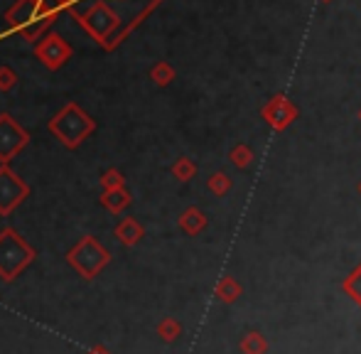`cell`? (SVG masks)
Returning <instances> with one entry per match:
<instances>
[{
    "label": "cell",
    "instance_id": "1",
    "mask_svg": "<svg viewBox=\"0 0 361 354\" xmlns=\"http://www.w3.org/2000/svg\"><path fill=\"white\" fill-rule=\"evenodd\" d=\"M59 15L39 5L37 0H15L3 15L5 30L0 32V39L10 35H20L25 42H37L39 37L47 35V30L54 25Z\"/></svg>",
    "mask_w": 361,
    "mask_h": 354
},
{
    "label": "cell",
    "instance_id": "2",
    "mask_svg": "<svg viewBox=\"0 0 361 354\" xmlns=\"http://www.w3.org/2000/svg\"><path fill=\"white\" fill-rule=\"evenodd\" d=\"M67 13L91 35V39L96 44H101V47L111 52V37H114L116 28H118V20L104 3H99V0H79Z\"/></svg>",
    "mask_w": 361,
    "mask_h": 354
},
{
    "label": "cell",
    "instance_id": "3",
    "mask_svg": "<svg viewBox=\"0 0 361 354\" xmlns=\"http://www.w3.org/2000/svg\"><path fill=\"white\" fill-rule=\"evenodd\" d=\"M94 130H96V121L91 118L79 104H74V101H69V104L49 121V133L69 150L79 148Z\"/></svg>",
    "mask_w": 361,
    "mask_h": 354
},
{
    "label": "cell",
    "instance_id": "4",
    "mask_svg": "<svg viewBox=\"0 0 361 354\" xmlns=\"http://www.w3.org/2000/svg\"><path fill=\"white\" fill-rule=\"evenodd\" d=\"M32 261H35L32 246L13 226H5L0 231V278L5 283H13Z\"/></svg>",
    "mask_w": 361,
    "mask_h": 354
},
{
    "label": "cell",
    "instance_id": "5",
    "mask_svg": "<svg viewBox=\"0 0 361 354\" xmlns=\"http://www.w3.org/2000/svg\"><path fill=\"white\" fill-rule=\"evenodd\" d=\"M104 3L111 13L118 20V28H116L114 37H111V49H116L130 32L135 30V25H140L147 18L152 8H155L160 0H99Z\"/></svg>",
    "mask_w": 361,
    "mask_h": 354
},
{
    "label": "cell",
    "instance_id": "6",
    "mask_svg": "<svg viewBox=\"0 0 361 354\" xmlns=\"http://www.w3.org/2000/svg\"><path fill=\"white\" fill-rule=\"evenodd\" d=\"M69 266L76 273L86 278V281H94L101 273V268H106L111 264V251L106 246H101L94 236H81V241L67 254Z\"/></svg>",
    "mask_w": 361,
    "mask_h": 354
},
{
    "label": "cell",
    "instance_id": "7",
    "mask_svg": "<svg viewBox=\"0 0 361 354\" xmlns=\"http://www.w3.org/2000/svg\"><path fill=\"white\" fill-rule=\"evenodd\" d=\"M30 197V185L10 165H0V214L8 216Z\"/></svg>",
    "mask_w": 361,
    "mask_h": 354
},
{
    "label": "cell",
    "instance_id": "8",
    "mask_svg": "<svg viewBox=\"0 0 361 354\" xmlns=\"http://www.w3.org/2000/svg\"><path fill=\"white\" fill-rule=\"evenodd\" d=\"M74 49L67 39H62V35H54V32H47L44 37H39L35 42V57L49 69V72H57L62 69L64 64L72 59Z\"/></svg>",
    "mask_w": 361,
    "mask_h": 354
},
{
    "label": "cell",
    "instance_id": "9",
    "mask_svg": "<svg viewBox=\"0 0 361 354\" xmlns=\"http://www.w3.org/2000/svg\"><path fill=\"white\" fill-rule=\"evenodd\" d=\"M30 145V133L10 114H0V165H10V160Z\"/></svg>",
    "mask_w": 361,
    "mask_h": 354
},
{
    "label": "cell",
    "instance_id": "10",
    "mask_svg": "<svg viewBox=\"0 0 361 354\" xmlns=\"http://www.w3.org/2000/svg\"><path fill=\"white\" fill-rule=\"evenodd\" d=\"M116 239L126 246H135L140 239H143V226H140L133 216H126V219L116 226Z\"/></svg>",
    "mask_w": 361,
    "mask_h": 354
},
{
    "label": "cell",
    "instance_id": "11",
    "mask_svg": "<svg viewBox=\"0 0 361 354\" xmlns=\"http://www.w3.org/2000/svg\"><path fill=\"white\" fill-rule=\"evenodd\" d=\"M101 205L106 207V209L111 212V214H121V212L126 209V207L130 205V195L126 187H121V190H109L101 195Z\"/></svg>",
    "mask_w": 361,
    "mask_h": 354
},
{
    "label": "cell",
    "instance_id": "12",
    "mask_svg": "<svg viewBox=\"0 0 361 354\" xmlns=\"http://www.w3.org/2000/svg\"><path fill=\"white\" fill-rule=\"evenodd\" d=\"M126 185V177L121 175V170L116 168H109L104 175H101V190L109 192V190H121Z\"/></svg>",
    "mask_w": 361,
    "mask_h": 354
},
{
    "label": "cell",
    "instance_id": "13",
    "mask_svg": "<svg viewBox=\"0 0 361 354\" xmlns=\"http://www.w3.org/2000/svg\"><path fill=\"white\" fill-rule=\"evenodd\" d=\"M15 84H18V74H15V69L13 67H0V91H10V89H15Z\"/></svg>",
    "mask_w": 361,
    "mask_h": 354
},
{
    "label": "cell",
    "instance_id": "14",
    "mask_svg": "<svg viewBox=\"0 0 361 354\" xmlns=\"http://www.w3.org/2000/svg\"><path fill=\"white\" fill-rule=\"evenodd\" d=\"M39 5H44L47 10H52V13H57V15H62V13H67L69 8H74L79 0H37Z\"/></svg>",
    "mask_w": 361,
    "mask_h": 354
},
{
    "label": "cell",
    "instance_id": "15",
    "mask_svg": "<svg viewBox=\"0 0 361 354\" xmlns=\"http://www.w3.org/2000/svg\"><path fill=\"white\" fill-rule=\"evenodd\" d=\"M157 332H160V337L162 340H175L177 335H180V325H177L175 320H165V322H160V325H157Z\"/></svg>",
    "mask_w": 361,
    "mask_h": 354
},
{
    "label": "cell",
    "instance_id": "16",
    "mask_svg": "<svg viewBox=\"0 0 361 354\" xmlns=\"http://www.w3.org/2000/svg\"><path fill=\"white\" fill-rule=\"evenodd\" d=\"M202 224H204V221H202V214H197L195 209H190L185 216H182V226H185L187 231H197Z\"/></svg>",
    "mask_w": 361,
    "mask_h": 354
},
{
    "label": "cell",
    "instance_id": "17",
    "mask_svg": "<svg viewBox=\"0 0 361 354\" xmlns=\"http://www.w3.org/2000/svg\"><path fill=\"white\" fill-rule=\"evenodd\" d=\"M152 79H155V84H167L172 79V69L167 67V64H157V67L152 69Z\"/></svg>",
    "mask_w": 361,
    "mask_h": 354
},
{
    "label": "cell",
    "instance_id": "18",
    "mask_svg": "<svg viewBox=\"0 0 361 354\" xmlns=\"http://www.w3.org/2000/svg\"><path fill=\"white\" fill-rule=\"evenodd\" d=\"M175 175H180L182 180H187V177L192 175V165L190 163H177L175 165Z\"/></svg>",
    "mask_w": 361,
    "mask_h": 354
},
{
    "label": "cell",
    "instance_id": "19",
    "mask_svg": "<svg viewBox=\"0 0 361 354\" xmlns=\"http://www.w3.org/2000/svg\"><path fill=\"white\" fill-rule=\"evenodd\" d=\"M86 354H111V350H109V347H104V345H94Z\"/></svg>",
    "mask_w": 361,
    "mask_h": 354
}]
</instances>
